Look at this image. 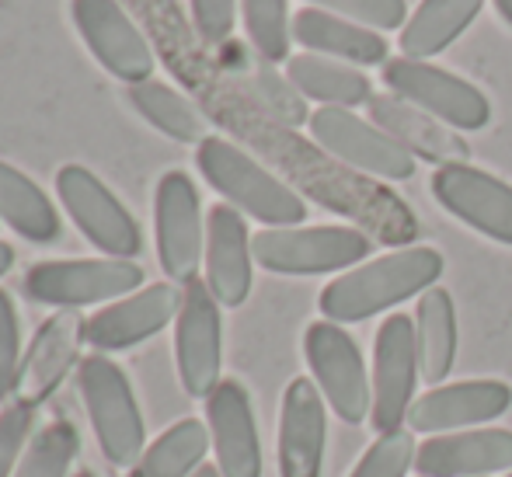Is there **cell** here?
I'll list each match as a JSON object with an SVG mask.
<instances>
[{
    "instance_id": "6da1fadb",
    "label": "cell",
    "mask_w": 512,
    "mask_h": 477,
    "mask_svg": "<svg viewBox=\"0 0 512 477\" xmlns=\"http://www.w3.org/2000/svg\"><path fill=\"white\" fill-rule=\"evenodd\" d=\"M446 262L436 248H405L391 251L384 258H373L356 269L342 272L321 289V314L324 321L356 324L373 314L398 307V303L422 296L443 276Z\"/></svg>"
},
{
    "instance_id": "7a4b0ae2",
    "label": "cell",
    "mask_w": 512,
    "mask_h": 477,
    "mask_svg": "<svg viewBox=\"0 0 512 477\" xmlns=\"http://www.w3.org/2000/svg\"><path fill=\"white\" fill-rule=\"evenodd\" d=\"M196 164L203 178L234 206L237 213L265 223V227H300L307 216V202L272 171H265L255 157L220 136H206L196 150Z\"/></svg>"
},
{
    "instance_id": "3957f363",
    "label": "cell",
    "mask_w": 512,
    "mask_h": 477,
    "mask_svg": "<svg viewBox=\"0 0 512 477\" xmlns=\"http://www.w3.org/2000/svg\"><path fill=\"white\" fill-rule=\"evenodd\" d=\"M84 408H88L91 429L102 446L105 460L115 467H133L143 457V415L126 373L105 356L91 352L77 366Z\"/></svg>"
},
{
    "instance_id": "277c9868",
    "label": "cell",
    "mask_w": 512,
    "mask_h": 477,
    "mask_svg": "<svg viewBox=\"0 0 512 477\" xmlns=\"http://www.w3.org/2000/svg\"><path fill=\"white\" fill-rule=\"evenodd\" d=\"M370 237L356 227H272L251 237L262 269L276 276H324L370 258Z\"/></svg>"
},
{
    "instance_id": "5b68a950",
    "label": "cell",
    "mask_w": 512,
    "mask_h": 477,
    "mask_svg": "<svg viewBox=\"0 0 512 477\" xmlns=\"http://www.w3.org/2000/svg\"><path fill=\"white\" fill-rule=\"evenodd\" d=\"M143 286V269L126 258H63L28 269L25 293L56 310H81L91 303H115Z\"/></svg>"
},
{
    "instance_id": "8992f818",
    "label": "cell",
    "mask_w": 512,
    "mask_h": 477,
    "mask_svg": "<svg viewBox=\"0 0 512 477\" xmlns=\"http://www.w3.org/2000/svg\"><path fill=\"white\" fill-rule=\"evenodd\" d=\"M384 84L394 98L429 112L432 119L446 122L450 129H485L492 122V101L481 95L471 81L436 67L429 60H398L384 63Z\"/></svg>"
},
{
    "instance_id": "52a82bcc",
    "label": "cell",
    "mask_w": 512,
    "mask_h": 477,
    "mask_svg": "<svg viewBox=\"0 0 512 477\" xmlns=\"http://www.w3.org/2000/svg\"><path fill=\"white\" fill-rule=\"evenodd\" d=\"M56 195H60L70 220L77 223V230L105 258H126V262H133L143 251L140 223L133 220V213L115 199V192L108 189L95 171L81 168V164H63L56 171Z\"/></svg>"
},
{
    "instance_id": "ba28073f",
    "label": "cell",
    "mask_w": 512,
    "mask_h": 477,
    "mask_svg": "<svg viewBox=\"0 0 512 477\" xmlns=\"http://www.w3.org/2000/svg\"><path fill=\"white\" fill-rule=\"evenodd\" d=\"M304 356L331 411L342 422L363 425L370 418L373 383L366 377V363L356 338L335 321H314L304 335Z\"/></svg>"
},
{
    "instance_id": "9c48e42d",
    "label": "cell",
    "mask_w": 512,
    "mask_h": 477,
    "mask_svg": "<svg viewBox=\"0 0 512 477\" xmlns=\"http://www.w3.org/2000/svg\"><path fill=\"white\" fill-rule=\"evenodd\" d=\"M307 129L324 154L363 175L384 178V182H408L415 175V157L380 126L359 119L352 108H317Z\"/></svg>"
},
{
    "instance_id": "30bf717a",
    "label": "cell",
    "mask_w": 512,
    "mask_h": 477,
    "mask_svg": "<svg viewBox=\"0 0 512 477\" xmlns=\"http://www.w3.org/2000/svg\"><path fill=\"white\" fill-rule=\"evenodd\" d=\"M154 230H157V258L171 283H192L203 265L206 223L199 192L185 171L161 175L154 192Z\"/></svg>"
},
{
    "instance_id": "8fae6325",
    "label": "cell",
    "mask_w": 512,
    "mask_h": 477,
    "mask_svg": "<svg viewBox=\"0 0 512 477\" xmlns=\"http://www.w3.org/2000/svg\"><path fill=\"white\" fill-rule=\"evenodd\" d=\"M418 370V342H415V317L391 314L377 331L373 345V404L370 425L384 436L405 425L408 408L415 404Z\"/></svg>"
},
{
    "instance_id": "7c38bea8",
    "label": "cell",
    "mask_w": 512,
    "mask_h": 477,
    "mask_svg": "<svg viewBox=\"0 0 512 477\" xmlns=\"http://www.w3.org/2000/svg\"><path fill=\"white\" fill-rule=\"evenodd\" d=\"M175 363L189 397H209L220 383L223 363V321L220 303L209 293L206 279L182 286V310L175 317Z\"/></svg>"
},
{
    "instance_id": "4fadbf2b",
    "label": "cell",
    "mask_w": 512,
    "mask_h": 477,
    "mask_svg": "<svg viewBox=\"0 0 512 477\" xmlns=\"http://www.w3.org/2000/svg\"><path fill=\"white\" fill-rule=\"evenodd\" d=\"M70 14H74L81 39L88 42L91 56L108 74L126 81L129 88L150 81L154 53L119 0H70Z\"/></svg>"
},
{
    "instance_id": "5bb4252c",
    "label": "cell",
    "mask_w": 512,
    "mask_h": 477,
    "mask_svg": "<svg viewBox=\"0 0 512 477\" xmlns=\"http://www.w3.org/2000/svg\"><path fill=\"white\" fill-rule=\"evenodd\" d=\"M432 195L450 216L478 234L512 248V185L474 164H443L432 175Z\"/></svg>"
},
{
    "instance_id": "9a60e30c",
    "label": "cell",
    "mask_w": 512,
    "mask_h": 477,
    "mask_svg": "<svg viewBox=\"0 0 512 477\" xmlns=\"http://www.w3.org/2000/svg\"><path fill=\"white\" fill-rule=\"evenodd\" d=\"M182 310V289L171 283L143 286L136 293L122 296L115 303H105L98 314L84 324V342L95 352H122L147 338L161 335Z\"/></svg>"
},
{
    "instance_id": "2e32d148",
    "label": "cell",
    "mask_w": 512,
    "mask_h": 477,
    "mask_svg": "<svg viewBox=\"0 0 512 477\" xmlns=\"http://www.w3.org/2000/svg\"><path fill=\"white\" fill-rule=\"evenodd\" d=\"M209 446L223 477H262V439H258L251 394L237 380H220L206 397Z\"/></svg>"
},
{
    "instance_id": "e0dca14e",
    "label": "cell",
    "mask_w": 512,
    "mask_h": 477,
    "mask_svg": "<svg viewBox=\"0 0 512 477\" xmlns=\"http://www.w3.org/2000/svg\"><path fill=\"white\" fill-rule=\"evenodd\" d=\"M255 251H251V234L244 213L220 202L206 216V248L203 269L206 286L216 296L220 307H241L251 293V276H255Z\"/></svg>"
},
{
    "instance_id": "ac0fdd59",
    "label": "cell",
    "mask_w": 512,
    "mask_h": 477,
    "mask_svg": "<svg viewBox=\"0 0 512 477\" xmlns=\"http://www.w3.org/2000/svg\"><path fill=\"white\" fill-rule=\"evenodd\" d=\"M512 390L502 380H464L450 387H436L425 397H415L408 408V429L411 432H457L467 425L495 422L509 411Z\"/></svg>"
},
{
    "instance_id": "d6986e66",
    "label": "cell",
    "mask_w": 512,
    "mask_h": 477,
    "mask_svg": "<svg viewBox=\"0 0 512 477\" xmlns=\"http://www.w3.org/2000/svg\"><path fill=\"white\" fill-rule=\"evenodd\" d=\"M84 324H88V317H81L77 310H60L35 331L32 345H28L25 359H21L14 401L39 408L60 387L63 377L74 370L77 352L84 345Z\"/></svg>"
},
{
    "instance_id": "ffe728a7",
    "label": "cell",
    "mask_w": 512,
    "mask_h": 477,
    "mask_svg": "<svg viewBox=\"0 0 512 477\" xmlns=\"http://www.w3.org/2000/svg\"><path fill=\"white\" fill-rule=\"evenodd\" d=\"M324 439H328V418H324V397L314 380L297 377L283 394L279 411V474L283 477H321Z\"/></svg>"
},
{
    "instance_id": "44dd1931",
    "label": "cell",
    "mask_w": 512,
    "mask_h": 477,
    "mask_svg": "<svg viewBox=\"0 0 512 477\" xmlns=\"http://www.w3.org/2000/svg\"><path fill=\"white\" fill-rule=\"evenodd\" d=\"M512 467L509 429H467L443 432L418 446V477H485Z\"/></svg>"
},
{
    "instance_id": "7402d4cb",
    "label": "cell",
    "mask_w": 512,
    "mask_h": 477,
    "mask_svg": "<svg viewBox=\"0 0 512 477\" xmlns=\"http://www.w3.org/2000/svg\"><path fill=\"white\" fill-rule=\"evenodd\" d=\"M370 119L373 126L384 129L391 140H398L411 157H425V161L443 164H467L471 147L450 129L446 122L432 119L429 112L408 105V101L394 95H373L370 101Z\"/></svg>"
},
{
    "instance_id": "603a6c76",
    "label": "cell",
    "mask_w": 512,
    "mask_h": 477,
    "mask_svg": "<svg viewBox=\"0 0 512 477\" xmlns=\"http://www.w3.org/2000/svg\"><path fill=\"white\" fill-rule=\"evenodd\" d=\"M293 39L317 56L352 63V67H384L387 39L359 21L338 18L321 7H304L293 14Z\"/></svg>"
},
{
    "instance_id": "cb8c5ba5",
    "label": "cell",
    "mask_w": 512,
    "mask_h": 477,
    "mask_svg": "<svg viewBox=\"0 0 512 477\" xmlns=\"http://www.w3.org/2000/svg\"><path fill=\"white\" fill-rule=\"evenodd\" d=\"M286 77L293 88L310 101H321V108H359L373 101L370 77L359 67L331 56L297 53L286 60Z\"/></svg>"
},
{
    "instance_id": "d4e9b609",
    "label": "cell",
    "mask_w": 512,
    "mask_h": 477,
    "mask_svg": "<svg viewBox=\"0 0 512 477\" xmlns=\"http://www.w3.org/2000/svg\"><path fill=\"white\" fill-rule=\"evenodd\" d=\"M481 7H485V0H422L401 28V53L408 60L439 56L474 25Z\"/></svg>"
},
{
    "instance_id": "484cf974",
    "label": "cell",
    "mask_w": 512,
    "mask_h": 477,
    "mask_svg": "<svg viewBox=\"0 0 512 477\" xmlns=\"http://www.w3.org/2000/svg\"><path fill=\"white\" fill-rule=\"evenodd\" d=\"M418 370L425 383H443L457 359V307L443 286H432L418 296L415 307Z\"/></svg>"
},
{
    "instance_id": "4316f807",
    "label": "cell",
    "mask_w": 512,
    "mask_h": 477,
    "mask_svg": "<svg viewBox=\"0 0 512 477\" xmlns=\"http://www.w3.org/2000/svg\"><path fill=\"white\" fill-rule=\"evenodd\" d=\"M0 220L32 244H53L60 237V213L49 195L7 161H0Z\"/></svg>"
},
{
    "instance_id": "83f0119b",
    "label": "cell",
    "mask_w": 512,
    "mask_h": 477,
    "mask_svg": "<svg viewBox=\"0 0 512 477\" xmlns=\"http://www.w3.org/2000/svg\"><path fill=\"white\" fill-rule=\"evenodd\" d=\"M209 450V429L199 418H182L143 450L126 477H192L203 467Z\"/></svg>"
},
{
    "instance_id": "f1b7e54d",
    "label": "cell",
    "mask_w": 512,
    "mask_h": 477,
    "mask_svg": "<svg viewBox=\"0 0 512 477\" xmlns=\"http://www.w3.org/2000/svg\"><path fill=\"white\" fill-rule=\"evenodd\" d=\"M129 101L133 108L150 122L154 129H161L164 136L178 143H203L206 140V119L182 91H175L171 84L161 81H143L129 88Z\"/></svg>"
},
{
    "instance_id": "f546056e",
    "label": "cell",
    "mask_w": 512,
    "mask_h": 477,
    "mask_svg": "<svg viewBox=\"0 0 512 477\" xmlns=\"http://www.w3.org/2000/svg\"><path fill=\"white\" fill-rule=\"evenodd\" d=\"M77 453H81L77 429L70 422H63V418H56V422L42 425L32 436L14 477H70Z\"/></svg>"
},
{
    "instance_id": "4dcf8cb0",
    "label": "cell",
    "mask_w": 512,
    "mask_h": 477,
    "mask_svg": "<svg viewBox=\"0 0 512 477\" xmlns=\"http://www.w3.org/2000/svg\"><path fill=\"white\" fill-rule=\"evenodd\" d=\"M244 28H248V42L265 63H283L290 60V42H293V18H290V0H241Z\"/></svg>"
},
{
    "instance_id": "1f68e13d",
    "label": "cell",
    "mask_w": 512,
    "mask_h": 477,
    "mask_svg": "<svg viewBox=\"0 0 512 477\" xmlns=\"http://www.w3.org/2000/svg\"><path fill=\"white\" fill-rule=\"evenodd\" d=\"M251 88H255V98L262 101L279 122H286V126H304V122H310L304 95L293 88L290 77L279 74L276 63L258 60V67L251 70Z\"/></svg>"
},
{
    "instance_id": "d6a6232c",
    "label": "cell",
    "mask_w": 512,
    "mask_h": 477,
    "mask_svg": "<svg viewBox=\"0 0 512 477\" xmlns=\"http://www.w3.org/2000/svg\"><path fill=\"white\" fill-rule=\"evenodd\" d=\"M415 436L411 429H394L384 432L370 450L363 453V460L356 464V471L349 477H405L415 467Z\"/></svg>"
},
{
    "instance_id": "836d02e7",
    "label": "cell",
    "mask_w": 512,
    "mask_h": 477,
    "mask_svg": "<svg viewBox=\"0 0 512 477\" xmlns=\"http://www.w3.org/2000/svg\"><path fill=\"white\" fill-rule=\"evenodd\" d=\"M307 7H321L338 18L359 21L373 32H394V28H405L408 21L405 0H307Z\"/></svg>"
},
{
    "instance_id": "e575fe53",
    "label": "cell",
    "mask_w": 512,
    "mask_h": 477,
    "mask_svg": "<svg viewBox=\"0 0 512 477\" xmlns=\"http://www.w3.org/2000/svg\"><path fill=\"white\" fill-rule=\"evenodd\" d=\"M35 436V408L11 401L0 411V477H14Z\"/></svg>"
},
{
    "instance_id": "d590c367",
    "label": "cell",
    "mask_w": 512,
    "mask_h": 477,
    "mask_svg": "<svg viewBox=\"0 0 512 477\" xmlns=\"http://www.w3.org/2000/svg\"><path fill=\"white\" fill-rule=\"evenodd\" d=\"M21 324L7 289H0V401H11L21 373Z\"/></svg>"
},
{
    "instance_id": "8d00e7d4",
    "label": "cell",
    "mask_w": 512,
    "mask_h": 477,
    "mask_svg": "<svg viewBox=\"0 0 512 477\" xmlns=\"http://www.w3.org/2000/svg\"><path fill=\"white\" fill-rule=\"evenodd\" d=\"M241 0H192V25L206 46H223L237 25Z\"/></svg>"
},
{
    "instance_id": "74e56055",
    "label": "cell",
    "mask_w": 512,
    "mask_h": 477,
    "mask_svg": "<svg viewBox=\"0 0 512 477\" xmlns=\"http://www.w3.org/2000/svg\"><path fill=\"white\" fill-rule=\"evenodd\" d=\"M11 265H14V248L7 241H0V279L11 272Z\"/></svg>"
},
{
    "instance_id": "f35d334b",
    "label": "cell",
    "mask_w": 512,
    "mask_h": 477,
    "mask_svg": "<svg viewBox=\"0 0 512 477\" xmlns=\"http://www.w3.org/2000/svg\"><path fill=\"white\" fill-rule=\"evenodd\" d=\"M495 11L502 14V21H509L512 25V0H495Z\"/></svg>"
},
{
    "instance_id": "ab89813d",
    "label": "cell",
    "mask_w": 512,
    "mask_h": 477,
    "mask_svg": "<svg viewBox=\"0 0 512 477\" xmlns=\"http://www.w3.org/2000/svg\"><path fill=\"white\" fill-rule=\"evenodd\" d=\"M192 477H223V474H220V467H216V464H203Z\"/></svg>"
},
{
    "instance_id": "60d3db41",
    "label": "cell",
    "mask_w": 512,
    "mask_h": 477,
    "mask_svg": "<svg viewBox=\"0 0 512 477\" xmlns=\"http://www.w3.org/2000/svg\"><path fill=\"white\" fill-rule=\"evenodd\" d=\"M74 477H95V474H88V471H81V474H74Z\"/></svg>"
},
{
    "instance_id": "b9f144b4",
    "label": "cell",
    "mask_w": 512,
    "mask_h": 477,
    "mask_svg": "<svg viewBox=\"0 0 512 477\" xmlns=\"http://www.w3.org/2000/svg\"><path fill=\"white\" fill-rule=\"evenodd\" d=\"M509 477H512V474H509Z\"/></svg>"
}]
</instances>
